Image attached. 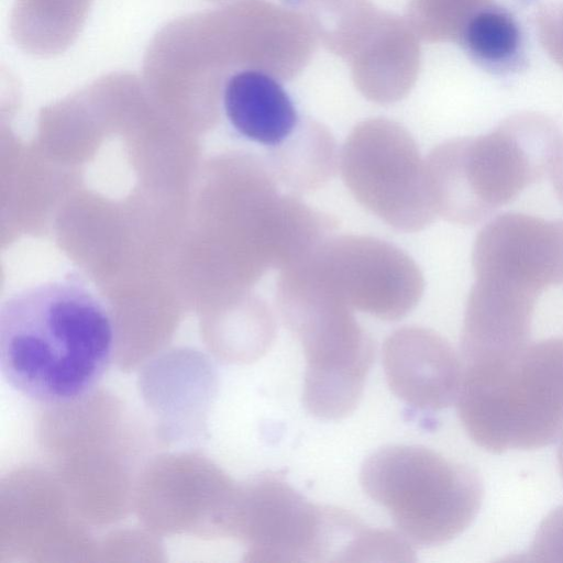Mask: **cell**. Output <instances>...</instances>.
<instances>
[{"instance_id":"16","label":"cell","mask_w":563,"mask_h":563,"mask_svg":"<svg viewBox=\"0 0 563 563\" xmlns=\"http://www.w3.org/2000/svg\"><path fill=\"white\" fill-rule=\"evenodd\" d=\"M339 54H355L378 23L369 0H286Z\"/></svg>"},{"instance_id":"12","label":"cell","mask_w":563,"mask_h":563,"mask_svg":"<svg viewBox=\"0 0 563 563\" xmlns=\"http://www.w3.org/2000/svg\"><path fill=\"white\" fill-rule=\"evenodd\" d=\"M217 102L243 137L275 146L297 128L295 106L277 77L257 68H233L219 81Z\"/></svg>"},{"instance_id":"14","label":"cell","mask_w":563,"mask_h":563,"mask_svg":"<svg viewBox=\"0 0 563 563\" xmlns=\"http://www.w3.org/2000/svg\"><path fill=\"white\" fill-rule=\"evenodd\" d=\"M92 0H16L11 33L25 52L52 56L64 52L77 37Z\"/></svg>"},{"instance_id":"20","label":"cell","mask_w":563,"mask_h":563,"mask_svg":"<svg viewBox=\"0 0 563 563\" xmlns=\"http://www.w3.org/2000/svg\"><path fill=\"white\" fill-rule=\"evenodd\" d=\"M558 464H559L560 474L563 479V435H562V440H561V443L558 449Z\"/></svg>"},{"instance_id":"19","label":"cell","mask_w":563,"mask_h":563,"mask_svg":"<svg viewBox=\"0 0 563 563\" xmlns=\"http://www.w3.org/2000/svg\"><path fill=\"white\" fill-rule=\"evenodd\" d=\"M548 175L551 179L555 196L563 205V135L558 142L551 157Z\"/></svg>"},{"instance_id":"6","label":"cell","mask_w":563,"mask_h":563,"mask_svg":"<svg viewBox=\"0 0 563 563\" xmlns=\"http://www.w3.org/2000/svg\"><path fill=\"white\" fill-rule=\"evenodd\" d=\"M339 169L354 198L388 225L416 232L438 217L426 161L398 123L371 119L357 124L339 153Z\"/></svg>"},{"instance_id":"8","label":"cell","mask_w":563,"mask_h":563,"mask_svg":"<svg viewBox=\"0 0 563 563\" xmlns=\"http://www.w3.org/2000/svg\"><path fill=\"white\" fill-rule=\"evenodd\" d=\"M472 263L476 278L508 283L540 296L547 287L563 284V219L498 214L476 235Z\"/></svg>"},{"instance_id":"18","label":"cell","mask_w":563,"mask_h":563,"mask_svg":"<svg viewBox=\"0 0 563 563\" xmlns=\"http://www.w3.org/2000/svg\"><path fill=\"white\" fill-rule=\"evenodd\" d=\"M537 21L542 45L563 68V3L540 9Z\"/></svg>"},{"instance_id":"15","label":"cell","mask_w":563,"mask_h":563,"mask_svg":"<svg viewBox=\"0 0 563 563\" xmlns=\"http://www.w3.org/2000/svg\"><path fill=\"white\" fill-rule=\"evenodd\" d=\"M339 155L328 129L313 121L298 123L285 141L272 146L273 175L294 191L309 192L333 176Z\"/></svg>"},{"instance_id":"11","label":"cell","mask_w":563,"mask_h":563,"mask_svg":"<svg viewBox=\"0 0 563 563\" xmlns=\"http://www.w3.org/2000/svg\"><path fill=\"white\" fill-rule=\"evenodd\" d=\"M539 295L494 279H476L465 308L463 365L511 354L529 343Z\"/></svg>"},{"instance_id":"13","label":"cell","mask_w":563,"mask_h":563,"mask_svg":"<svg viewBox=\"0 0 563 563\" xmlns=\"http://www.w3.org/2000/svg\"><path fill=\"white\" fill-rule=\"evenodd\" d=\"M457 42L473 63L492 75L509 76L528 66L523 27L516 13L501 2H488L473 12Z\"/></svg>"},{"instance_id":"3","label":"cell","mask_w":563,"mask_h":563,"mask_svg":"<svg viewBox=\"0 0 563 563\" xmlns=\"http://www.w3.org/2000/svg\"><path fill=\"white\" fill-rule=\"evenodd\" d=\"M561 136L551 119L523 112L487 134L439 144L424 159L437 214L462 225L482 222L548 174Z\"/></svg>"},{"instance_id":"1","label":"cell","mask_w":563,"mask_h":563,"mask_svg":"<svg viewBox=\"0 0 563 563\" xmlns=\"http://www.w3.org/2000/svg\"><path fill=\"white\" fill-rule=\"evenodd\" d=\"M114 344L107 306L74 278L23 288L0 309L2 376L41 404H67L88 395L108 371Z\"/></svg>"},{"instance_id":"5","label":"cell","mask_w":563,"mask_h":563,"mask_svg":"<svg viewBox=\"0 0 563 563\" xmlns=\"http://www.w3.org/2000/svg\"><path fill=\"white\" fill-rule=\"evenodd\" d=\"M276 306L303 350L307 410L328 420L352 413L374 358L372 338L356 321L353 309L318 284L297 276L277 280Z\"/></svg>"},{"instance_id":"2","label":"cell","mask_w":563,"mask_h":563,"mask_svg":"<svg viewBox=\"0 0 563 563\" xmlns=\"http://www.w3.org/2000/svg\"><path fill=\"white\" fill-rule=\"evenodd\" d=\"M456 409L468 437L486 451L555 442L563 435V338L463 365Z\"/></svg>"},{"instance_id":"17","label":"cell","mask_w":563,"mask_h":563,"mask_svg":"<svg viewBox=\"0 0 563 563\" xmlns=\"http://www.w3.org/2000/svg\"><path fill=\"white\" fill-rule=\"evenodd\" d=\"M523 555L527 561L563 562V505L545 516Z\"/></svg>"},{"instance_id":"7","label":"cell","mask_w":563,"mask_h":563,"mask_svg":"<svg viewBox=\"0 0 563 563\" xmlns=\"http://www.w3.org/2000/svg\"><path fill=\"white\" fill-rule=\"evenodd\" d=\"M299 263L350 308L382 320L404 318L423 294L424 280L416 262L372 236H329Z\"/></svg>"},{"instance_id":"10","label":"cell","mask_w":563,"mask_h":563,"mask_svg":"<svg viewBox=\"0 0 563 563\" xmlns=\"http://www.w3.org/2000/svg\"><path fill=\"white\" fill-rule=\"evenodd\" d=\"M383 366L391 391L408 405L437 411L456 401L462 358L432 330L404 327L394 331L383 346Z\"/></svg>"},{"instance_id":"4","label":"cell","mask_w":563,"mask_h":563,"mask_svg":"<svg viewBox=\"0 0 563 563\" xmlns=\"http://www.w3.org/2000/svg\"><path fill=\"white\" fill-rule=\"evenodd\" d=\"M360 481L401 534L424 547L461 534L475 519L484 492L472 467L420 445L377 450L364 462Z\"/></svg>"},{"instance_id":"9","label":"cell","mask_w":563,"mask_h":563,"mask_svg":"<svg viewBox=\"0 0 563 563\" xmlns=\"http://www.w3.org/2000/svg\"><path fill=\"white\" fill-rule=\"evenodd\" d=\"M341 509L317 506L277 475L262 479L253 508V545L258 561L334 562Z\"/></svg>"}]
</instances>
